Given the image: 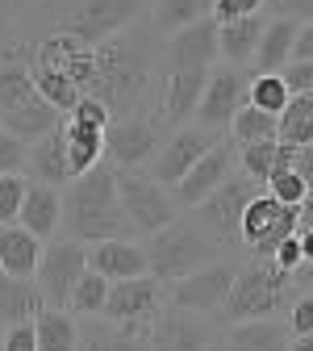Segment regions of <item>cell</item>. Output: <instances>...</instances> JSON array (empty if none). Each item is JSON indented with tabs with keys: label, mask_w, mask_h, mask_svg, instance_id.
<instances>
[{
	"label": "cell",
	"mask_w": 313,
	"mask_h": 351,
	"mask_svg": "<svg viewBox=\"0 0 313 351\" xmlns=\"http://www.w3.org/2000/svg\"><path fill=\"white\" fill-rule=\"evenodd\" d=\"M92 51H97V71H92V84H88V97H101L113 109V121L142 113V101L155 80V63H159L155 21L151 17L134 21Z\"/></svg>",
	"instance_id": "obj_1"
},
{
	"label": "cell",
	"mask_w": 313,
	"mask_h": 351,
	"mask_svg": "<svg viewBox=\"0 0 313 351\" xmlns=\"http://www.w3.org/2000/svg\"><path fill=\"white\" fill-rule=\"evenodd\" d=\"M117 163L105 159L88 176H75L63 197V226L75 243H109V239H134L129 213L121 209L117 193Z\"/></svg>",
	"instance_id": "obj_2"
},
{
	"label": "cell",
	"mask_w": 313,
	"mask_h": 351,
	"mask_svg": "<svg viewBox=\"0 0 313 351\" xmlns=\"http://www.w3.org/2000/svg\"><path fill=\"white\" fill-rule=\"evenodd\" d=\"M63 121H67V113L55 109L38 93L25 55L21 59L9 55L0 63V125H5L9 134H17L21 143H38V138H47L51 130H59Z\"/></svg>",
	"instance_id": "obj_3"
},
{
	"label": "cell",
	"mask_w": 313,
	"mask_h": 351,
	"mask_svg": "<svg viewBox=\"0 0 313 351\" xmlns=\"http://www.w3.org/2000/svg\"><path fill=\"white\" fill-rule=\"evenodd\" d=\"M292 272H284L276 259H251L238 268V280L230 289L226 314L230 322H255V318H272L276 310L292 301Z\"/></svg>",
	"instance_id": "obj_4"
},
{
	"label": "cell",
	"mask_w": 313,
	"mask_h": 351,
	"mask_svg": "<svg viewBox=\"0 0 313 351\" xmlns=\"http://www.w3.org/2000/svg\"><path fill=\"white\" fill-rule=\"evenodd\" d=\"M213 251H217V239L197 226V222H180L175 217L171 226H163L159 234H151L147 243V259H151V276H159L163 285H175L192 276L197 268L213 263Z\"/></svg>",
	"instance_id": "obj_5"
},
{
	"label": "cell",
	"mask_w": 313,
	"mask_h": 351,
	"mask_svg": "<svg viewBox=\"0 0 313 351\" xmlns=\"http://www.w3.org/2000/svg\"><path fill=\"white\" fill-rule=\"evenodd\" d=\"M151 5L155 0H79L75 9H63L51 21V29L79 38L84 47H101L105 38L121 34L125 25L151 17Z\"/></svg>",
	"instance_id": "obj_6"
},
{
	"label": "cell",
	"mask_w": 313,
	"mask_h": 351,
	"mask_svg": "<svg viewBox=\"0 0 313 351\" xmlns=\"http://www.w3.org/2000/svg\"><path fill=\"white\" fill-rule=\"evenodd\" d=\"M117 193H121V209L129 213V222L138 234H159L163 226L175 222V193H167V184L155 180V171L142 167H121L117 171Z\"/></svg>",
	"instance_id": "obj_7"
},
{
	"label": "cell",
	"mask_w": 313,
	"mask_h": 351,
	"mask_svg": "<svg viewBox=\"0 0 313 351\" xmlns=\"http://www.w3.org/2000/svg\"><path fill=\"white\" fill-rule=\"evenodd\" d=\"M301 230V205H284L272 193H259L242 213V243L255 251V259H272L284 239Z\"/></svg>",
	"instance_id": "obj_8"
},
{
	"label": "cell",
	"mask_w": 313,
	"mask_h": 351,
	"mask_svg": "<svg viewBox=\"0 0 313 351\" xmlns=\"http://www.w3.org/2000/svg\"><path fill=\"white\" fill-rule=\"evenodd\" d=\"M263 189H267V184L251 180V176L238 167L213 197H205V201L197 205V209H201V226H205L217 243H242V213H247V205H251Z\"/></svg>",
	"instance_id": "obj_9"
},
{
	"label": "cell",
	"mask_w": 313,
	"mask_h": 351,
	"mask_svg": "<svg viewBox=\"0 0 313 351\" xmlns=\"http://www.w3.org/2000/svg\"><path fill=\"white\" fill-rule=\"evenodd\" d=\"M238 268L242 263H234V259H213V263H205V268H197L192 276L175 280L171 285V301L184 305V310H192V314H201V318L226 310L230 289L238 280Z\"/></svg>",
	"instance_id": "obj_10"
},
{
	"label": "cell",
	"mask_w": 313,
	"mask_h": 351,
	"mask_svg": "<svg viewBox=\"0 0 313 351\" xmlns=\"http://www.w3.org/2000/svg\"><path fill=\"white\" fill-rule=\"evenodd\" d=\"M251 105V75L242 67H213L209 84H205V97L197 109V125L205 130H230L234 113Z\"/></svg>",
	"instance_id": "obj_11"
},
{
	"label": "cell",
	"mask_w": 313,
	"mask_h": 351,
	"mask_svg": "<svg viewBox=\"0 0 313 351\" xmlns=\"http://www.w3.org/2000/svg\"><path fill=\"white\" fill-rule=\"evenodd\" d=\"M205 84H209V71H184V67H167L163 71V88H159V113H155V125L159 130H184L192 125L197 109H201V97H205Z\"/></svg>",
	"instance_id": "obj_12"
},
{
	"label": "cell",
	"mask_w": 313,
	"mask_h": 351,
	"mask_svg": "<svg viewBox=\"0 0 313 351\" xmlns=\"http://www.w3.org/2000/svg\"><path fill=\"white\" fill-rule=\"evenodd\" d=\"M163 305L167 301H163V280L159 276H129V280H113L105 318L117 322V326H151Z\"/></svg>",
	"instance_id": "obj_13"
},
{
	"label": "cell",
	"mask_w": 313,
	"mask_h": 351,
	"mask_svg": "<svg viewBox=\"0 0 313 351\" xmlns=\"http://www.w3.org/2000/svg\"><path fill=\"white\" fill-rule=\"evenodd\" d=\"M88 272V247L84 243H51L38 268V285L47 293V301L55 310H71V293L79 285V276Z\"/></svg>",
	"instance_id": "obj_14"
},
{
	"label": "cell",
	"mask_w": 313,
	"mask_h": 351,
	"mask_svg": "<svg viewBox=\"0 0 313 351\" xmlns=\"http://www.w3.org/2000/svg\"><path fill=\"white\" fill-rule=\"evenodd\" d=\"M213 130L205 125H184V130H171L167 143H159V155H155V180L167 184L175 193V184L184 180V176L201 163V155L213 147Z\"/></svg>",
	"instance_id": "obj_15"
},
{
	"label": "cell",
	"mask_w": 313,
	"mask_h": 351,
	"mask_svg": "<svg viewBox=\"0 0 313 351\" xmlns=\"http://www.w3.org/2000/svg\"><path fill=\"white\" fill-rule=\"evenodd\" d=\"M234 171H238V143H234V138H230V143H221V138H217V143L201 155V163L184 176L180 184H175V201L197 209L205 197H213L221 184H226Z\"/></svg>",
	"instance_id": "obj_16"
},
{
	"label": "cell",
	"mask_w": 313,
	"mask_h": 351,
	"mask_svg": "<svg viewBox=\"0 0 313 351\" xmlns=\"http://www.w3.org/2000/svg\"><path fill=\"white\" fill-rule=\"evenodd\" d=\"M151 351H213L209 343V326L201 322V314L184 310V305L167 301L159 318L151 322V335H147Z\"/></svg>",
	"instance_id": "obj_17"
},
{
	"label": "cell",
	"mask_w": 313,
	"mask_h": 351,
	"mask_svg": "<svg viewBox=\"0 0 313 351\" xmlns=\"http://www.w3.org/2000/svg\"><path fill=\"white\" fill-rule=\"evenodd\" d=\"M163 130L155 125V117L147 113H134V117H117L105 134V151L117 167H142L151 155H155V143H159Z\"/></svg>",
	"instance_id": "obj_18"
},
{
	"label": "cell",
	"mask_w": 313,
	"mask_h": 351,
	"mask_svg": "<svg viewBox=\"0 0 313 351\" xmlns=\"http://www.w3.org/2000/svg\"><path fill=\"white\" fill-rule=\"evenodd\" d=\"M167 67H184V71H213L221 59V38H217V21L205 17L180 34L167 38V51H163Z\"/></svg>",
	"instance_id": "obj_19"
},
{
	"label": "cell",
	"mask_w": 313,
	"mask_h": 351,
	"mask_svg": "<svg viewBox=\"0 0 313 351\" xmlns=\"http://www.w3.org/2000/svg\"><path fill=\"white\" fill-rule=\"evenodd\" d=\"M88 268L109 280H129V276H151V259L147 247H138L134 239H109L88 247Z\"/></svg>",
	"instance_id": "obj_20"
},
{
	"label": "cell",
	"mask_w": 313,
	"mask_h": 351,
	"mask_svg": "<svg viewBox=\"0 0 313 351\" xmlns=\"http://www.w3.org/2000/svg\"><path fill=\"white\" fill-rule=\"evenodd\" d=\"M29 176L38 184H55V189H63V184H71L75 176H71V155H67V121L59 125V130H51L47 138H38V143H29Z\"/></svg>",
	"instance_id": "obj_21"
},
{
	"label": "cell",
	"mask_w": 313,
	"mask_h": 351,
	"mask_svg": "<svg viewBox=\"0 0 313 351\" xmlns=\"http://www.w3.org/2000/svg\"><path fill=\"white\" fill-rule=\"evenodd\" d=\"M47 305H51V301H47V293H42L38 280L0 272V322H5V326L34 322L42 310H47Z\"/></svg>",
	"instance_id": "obj_22"
},
{
	"label": "cell",
	"mask_w": 313,
	"mask_h": 351,
	"mask_svg": "<svg viewBox=\"0 0 313 351\" xmlns=\"http://www.w3.org/2000/svg\"><path fill=\"white\" fill-rule=\"evenodd\" d=\"M42 239L25 226H0V272L34 280L42 268Z\"/></svg>",
	"instance_id": "obj_23"
},
{
	"label": "cell",
	"mask_w": 313,
	"mask_h": 351,
	"mask_svg": "<svg viewBox=\"0 0 313 351\" xmlns=\"http://www.w3.org/2000/svg\"><path fill=\"white\" fill-rule=\"evenodd\" d=\"M151 326H117L101 318H84L79 326V351H151L147 343Z\"/></svg>",
	"instance_id": "obj_24"
},
{
	"label": "cell",
	"mask_w": 313,
	"mask_h": 351,
	"mask_svg": "<svg viewBox=\"0 0 313 351\" xmlns=\"http://www.w3.org/2000/svg\"><path fill=\"white\" fill-rule=\"evenodd\" d=\"M17 222L25 226V230H34L38 239H51L59 226H63V193L55 189V184H29V193H25V205H21V217Z\"/></svg>",
	"instance_id": "obj_25"
},
{
	"label": "cell",
	"mask_w": 313,
	"mask_h": 351,
	"mask_svg": "<svg viewBox=\"0 0 313 351\" xmlns=\"http://www.w3.org/2000/svg\"><path fill=\"white\" fill-rule=\"evenodd\" d=\"M297 34H301V21L267 17V29L259 38V51H255V71H284L292 63V51H297Z\"/></svg>",
	"instance_id": "obj_26"
},
{
	"label": "cell",
	"mask_w": 313,
	"mask_h": 351,
	"mask_svg": "<svg viewBox=\"0 0 313 351\" xmlns=\"http://www.w3.org/2000/svg\"><path fill=\"white\" fill-rule=\"evenodd\" d=\"M267 29V17L255 13V17H238V21H226L217 25V38H221V59L230 67H242V63H255V51H259V38Z\"/></svg>",
	"instance_id": "obj_27"
},
{
	"label": "cell",
	"mask_w": 313,
	"mask_h": 351,
	"mask_svg": "<svg viewBox=\"0 0 313 351\" xmlns=\"http://www.w3.org/2000/svg\"><path fill=\"white\" fill-rule=\"evenodd\" d=\"M288 335L292 330L272 322V318H255V322H234L226 343L234 351H288V343H292Z\"/></svg>",
	"instance_id": "obj_28"
},
{
	"label": "cell",
	"mask_w": 313,
	"mask_h": 351,
	"mask_svg": "<svg viewBox=\"0 0 313 351\" xmlns=\"http://www.w3.org/2000/svg\"><path fill=\"white\" fill-rule=\"evenodd\" d=\"M205 17H213V0H155L151 5V21L167 38L197 25V21H205Z\"/></svg>",
	"instance_id": "obj_29"
},
{
	"label": "cell",
	"mask_w": 313,
	"mask_h": 351,
	"mask_svg": "<svg viewBox=\"0 0 313 351\" xmlns=\"http://www.w3.org/2000/svg\"><path fill=\"white\" fill-rule=\"evenodd\" d=\"M105 134L109 130H92V125H79L67 121V155H71V176H88L97 163H105Z\"/></svg>",
	"instance_id": "obj_30"
},
{
	"label": "cell",
	"mask_w": 313,
	"mask_h": 351,
	"mask_svg": "<svg viewBox=\"0 0 313 351\" xmlns=\"http://www.w3.org/2000/svg\"><path fill=\"white\" fill-rule=\"evenodd\" d=\"M38 351H79V326L67 310H55V305H47L38 318Z\"/></svg>",
	"instance_id": "obj_31"
},
{
	"label": "cell",
	"mask_w": 313,
	"mask_h": 351,
	"mask_svg": "<svg viewBox=\"0 0 313 351\" xmlns=\"http://www.w3.org/2000/svg\"><path fill=\"white\" fill-rule=\"evenodd\" d=\"M29 63V59H25ZM29 75H34V84H38V93L47 97L55 109H63V113H71L79 101H84V88L67 75V71H59V67H42V63H29Z\"/></svg>",
	"instance_id": "obj_32"
},
{
	"label": "cell",
	"mask_w": 313,
	"mask_h": 351,
	"mask_svg": "<svg viewBox=\"0 0 313 351\" xmlns=\"http://www.w3.org/2000/svg\"><path fill=\"white\" fill-rule=\"evenodd\" d=\"M230 138L238 147H251V143H280V117L267 113V109H238L234 121H230Z\"/></svg>",
	"instance_id": "obj_33"
},
{
	"label": "cell",
	"mask_w": 313,
	"mask_h": 351,
	"mask_svg": "<svg viewBox=\"0 0 313 351\" xmlns=\"http://www.w3.org/2000/svg\"><path fill=\"white\" fill-rule=\"evenodd\" d=\"M109 289H113V280H109V276H101V272L88 268V272L79 276L75 293H71V310H75V314H84V318H105Z\"/></svg>",
	"instance_id": "obj_34"
},
{
	"label": "cell",
	"mask_w": 313,
	"mask_h": 351,
	"mask_svg": "<svg viewBox=\"0 0 313 351\" xmlns=\"http://www.w3.org/2000/svg\"><path fill=\"white\" fill-rule=\"evenodd\" d=\"M288 101H292V93H288L284 71H255L251 75V105L255 109H267V113L280 117L288 109Z\"/></svg>",
	"instance_id": "obj_35"
},
{
	"label": "cell",
	"mask_w": 313,
	"mask_h": 351,
	"mask_svg": "<svg viewBox=\"0 0 313 351\" xmlns=\"http://www.w3.org/2000/svg\"><path fill=\"white\" fill-rule=\"evenodd\" d=\"M280 143H292V147L313 143V105L305 97H292L288 109L280 113Z\"/></svg>",
	"instance_id": "obj_36"
},
{
	"label": "cell",
	"mask_w": 313,
	"mask_h": 351,
	"mask_svg": "<svg viewBox=\"0 0 313 351\" xmlns=\"http://www.w3.org/2000/svg\"><path fill=\"white\" fill-rule=\"evenodd\" d=\"M280 163V143H251V147H238V167L251 176V180L267 184L272 171Z\"/></svg>",
	"instance_id": "obj_37"
},
{
	"label": "cell",
	"mask_w": 313,
	"mask_h": 351,
	"mask_svg": "<svg viewBox=\"0 0 313 351\" xmlns=\"http://www.w3.org/2000/svg\"><path fill=\"white\" fill-rule=\"evenodd\" d=\"M25 193H29V180H25L21 171H9V176H0V226H13L17 217H21Z\"/></svg>",
	"instance_id": "obj_38"
},
{
	"label": "cell",
	"mask_w": 313,
	"mask_h": 351,
	"mask_svg": "<svg viewBox=\"0 0 313 351\" xmlns=\"http://www.w3.org/2000/svg\"><path fill=\"white\" fill-rule=\"evenodd\" d=\"M67 121H79V125H92V130H109L113 125V109L101 101V97H84L71 113H67Z\"/></svg>",
	"instance_id": "obj_39"
},
{
	"label": "cell",
	"mask_w": 313,
	"mask_h": 351,
	"mask_svg": "<svg viewBox=\"0 0 313 351\" xmlns=\"http://www.w3.org/2000/svg\"><path fill=\"white\" fill-rule=\"evenodd\" d=\"M25 163H29V143H21L17 134H9V130L0 125V176L21 171Z\"/></svg>",
	"instance_id": "obj_40"
},
{
	"label": "cell",
	"mask_w": 313,
	"mask_h": 351,
	"mask_svg": "<svg viewBox=\"0 0 313 351\" xmlns=\"http://www.w3.org/2000/svg\"><path fill=\"white\" fill-rule=\"evenodd\" d=\"M267 9V0H213V21L226 25V21H238V17H255Z\"/></svg>",
	"instance_id": "obj_41"
},
{
	"label": "cell",
	"mask_w": 313,
	"mask_h": 351,
	"mask_svg": "<svg viewBox=\"0 0 313 351\" xmlns=\"http://www.w3.org/2000/svg\"><path fill=\"white\" fill-rule=\"evenodd\" d=\"M284 80H288V93L292 97H309L313 93V59H292L284 67Z\"/></svg>",
	"instance_id": "obj_42"
},
{
	"label": "cell",
	"mask_w": 313,
	"mask_h": 351,
	"mask_svg": "<svg viewBox=\"0 0 313 351\" xmlns=\"http://www.w3.org/2000/svg\"><path fill=\"white\" fill-rule=\"evenodd\" d=\"M5 351H38V326L34 322H17V326H5Z\"/></svg>",
	"instance_id": "obj_43"
},
{
	"label": "cell",
	"mask_w": 313,
	"mask_h": 351,
	"mask_svg": "<svg viewBox=\"0 0 313 351\" xmlns=\"http://www.w3.org/2000/svg\"><path fill=\"white\" fill-rule=\"evenodd\" d=\"M267 17H292V21H313V0H267Z\"/></svg>",
	"instance_id": "obj_44"
},
{
	"label": "cell",
	"mask_w": 313,
	"mask_h": 351,
	"mask_svg": "<svg viewBox=\"0 0 313 351\" xmlns=\"http://www.w3.org/2000/svg\"><path fill=\"white\" fill-rule=\"evenodd\" d=\"M288 330H292V339L313 330V293H305V297L292 301V310H288Z\"/></svg>",
	"instance_id": "obj_45"
},
{
	"label": "cell",
	"mask_w": 313,
	"mask_h": 351,
	"mask_svg": "<svg viewBox=\"0 0 313 351\" xmlns=\"http://www.w3.org/2000/svg\"><path fill=\"white\" fill-rule=\"evenodd\" d=\"M276 263H280V268L284 272H297L301 268V263H305V251H301V234H292V239H284L280 247H276V255H272Z\"/></svg>",
	"instance_id": "obj_46"
},
{
	"label": "cell",
	"mask_w": 313,
	"mask_h": 351,
	"mask_svg": "<svg viewBox=\"0 0 313 351\" xmlns=\"http://www.w3.org/2000/svg\"><path fill=\"white\" fill-rule=\"evenodd\" d=\"M292 171L301 176V180L309 184V193H313V143L309 147H292Z\"/></svg>",
	"instance_id": "obj_47"
},
{
	"label": "cell",
	"mask_w": 313,
	"mask_h": 351,
	"mask_svg": "<svg viewBox=\"0 0 313 351\" xmlns=\"http://www.w3.org/2000/svg\"><path fill=\"white\" fill-rule=\"evenodd\" d=\"M292 59H313V21H301V34H297V51Z\"/></svg>",
	"instance_id": "obj_48"
},
{
	"label": "cell",
	"mask_w": 313,
	"mask_h": 351,
	"mask_svg": "<svg viewBox=\"0 0 313 351\" xmlns=\"http://www.w3.org/2000/svg\"><path fill=\"white\" fill-rule=\"evenodd\" d=\"M301 230H313V193H309L305 205H301Z\"/></svg>",
	"instance_id": "obj_49"
},
{
	"label": "cell",
	"mask_w": 313,
	"mask_h": 351,
	"mask_svg": "<svg viewBox=\"0 0 313 351\" xmlns=\"http://www.w3.org/2000/svg\"><path fill=\"white\" fill-rule=\"evenodd\" d=\"M301 234V251H305V263H313V230H297Z\"/></svg>",
	"instance_id": "obj_50"
},
{
	"label": "cell",
	"mask_w": 313,
	"mask_h": 351,
	"mask_svg": "<svg viewBox=\"0 0 313 351\" xmlns=\"http://www.w3.org/2000/svg\"><path fill=\"white\" fill-rule=\"evenodd\" d=\"M288 351H313V330H309V335H297V339L288 343Z\"/></svg>",
	"instance_id": "obj_51"
},
{
	"label": "cell",
	"mask_w": 313,
	"mask_h": 351,
	"mask_svg": "<svg viewBox=\"0 0 313 351\" xmlns=\"http://www.w3.org/2000/svg\"><path fill=\"white\" fill-rule=\"evenodd\" d=\"M213 351H234V347H230V343H217V347H213Z\"/></svg>",
	"instance_id": "obj_52"
},
{
	"label": "cell",
	"mask_w": 313,
	"mask_h": 351,
	"mask_svg": "<svg viewBox=\"0 0 313 351\" xmlns=\"http://www.w3.org/2000/svg\"><path fill=\"white\" fill-rule=\"evenodd\" d=\"M0 59H9V47H5V42H0Z\"/></svg>",
	"instance_id": "obj_53"
},
{
	"label": "cell",
	"mask_w": 313,
	"mask_h": 351,
	"mask_svg": "<svg viewBox=\"0 0 313 351\" xmlns=\"http://www.w3.org/2000/svg\"><path fill=\"white\" fill-rule=\"evenodd\" d=\"M305 101H309V105H313V93H309V97H305Z\"/></svg>",
	"instance_id": "obj_54"
},
{
	"label": "cell",
	"mask_w": 313,
	"mask_h": 351,
	"mask_svg": "<svg viewBox=\"0 0 313 351\" xmlns=\"http://www.w3.org/2000/svg\"><path fill=\"white\" fill-rule=\"evenodd\" d=\"M0 351H5V343H0Z\"/></svg>",
	"instance_id": "obj_55"
},
{
	"label": "cell",
	"mask_w": 313,
	"mask_h": 351,
	"mask_svg": "<svg viewBox=\"0 0 313 351\" xmlns=\"http://www.w3.org/2000/svg\"><path fill=\"white\" fill-rule=\"evenodd\" d=\"M0 63H5V59H0Z\"/></svg>",
	"instance_id": "obj_56"
}]
</instances>
